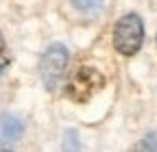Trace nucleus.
Here are the masks:
<instances>
[{"label": "nucleus", "instance_id": "obj_10", "mask_svg": "<svg viewBox=\"0 0 157 152\" xmlns=\"http://www.w3.org/2000/svg\"><path fill=\"white\" fill-rule=\"evenodd\" d=\"M0 152H9V150H0Z\"/></svg>", "mask_w": 157, "mask_h": 152}, {"label": "nucleus", "instance_id": "obj_5", "mask_svg": "<svg viewBox=\"0 0 157 152\" xmlns=\"http://www.w3.org/2000/svg\"><path fill=\"white\" fill-rule=\"evenodd\" d=\"M61 152H81V141H78V135H76V130L68 128V130L63 132Z\"/></svg>", "mask_w": 157, "mask_h": 152}, {"label": "nucleus", "instance_id": "obj_2", "mask_svg": "<svg viewBox=\"0 0 157 152\" xmlns=\"http://www.w3.org/2000/svg\"><path fill=\"white\" fill-rule=\"evenodd\" d=\"M68 65V50L61 44H52L48 50L42 54V63H39V74H42L44 87L48 91L59 87V81L63 76V70Z\"/></svg>", "mask_w": 157, "mask_h": 152}, {"label": "nucleus", "instance_id": "obj_7", "mask_svg": "<svg viewBox=\"0 0 157 152\" xmlns=\"http://www.w3.org/2000/svg\"><path fill=\"white\" fill-rule=\"evenodd\" d=\"M7 65H9V52H7L5 37H2V33H0V76H2V72L7 70Z\"/></svg>", "mask_w": 157, "mask_h": 152}, {"label": "nucleus", "instance_id": "obj_4", "mask_svg": "<svg viewBox=\"0 0 157 152\" xmlns=\"http://www.w3.org/2000/svg\"><path fill=\"white\" fill-rule=\"evenodd\" d=\"M22 130H24V126H22V120L20 118L11 115V113H7V115L0 118V137L2 139L13 141V139H17L20 135H22Z\"/></svg>", "mask_w": 157, "mask_h": 152}, {"label": "nucleus", "instance_id": "obj_6", "mask_svg": "<svg viewBox=\"0 0 157 152\" xmlns=\"http://www.w3.org/2000/svg\"><path fill=\"white\" fill-rule=\"evenodd\" d=\"M72 5L76 9L85 11V13H94V11H98L103 7V0H72Z\"/></svg>", "mask_w": 157, "mask_h": 152}, {"label": "nucleus", "instance_id": "obj_1", "mask_svg": "<svg viewBox=\"0 0 157 152\" xmlns=\"http://www.w3.org/2000/svg\"><path fill=\"white\" fill-rule=\"evenodd\" d=\"M144 42V24H142V17L137 13H129L124 17H120L113 28V46L116 50L124 54V56H131L140 50Z\"/></svg>", "mask_w": 157, "mask_h": 152}, {"label": "nucleus", "instance_id": "obj_9", "mask_svg": "<svg viewBox=\"0 0 157 152\" xmlns=\"http://www.w3.org/2000/svg\"><path fill=\"white\" fill-rule=\"evenodd\" d=\"M131 152H144V150H142V146H140V143H137V146H135V148H133Z\"/></svg>", "mask_w": 157, "mask_h": 152}, {"label": "nucleus", "instance_id": "obj_3", "mask_svg": "<svg viewBox=\"0 0 157 152\" xmlns=\"http://www.w3.org/2000/svg\"><path fill=\"white\" fill-rule=\"evenodd\" d=\"M105 85V76L94 67H78L68 83V96L74 102H87Z\"/></svg>", "mask_w": 157, "mask_h": 152}, {"label": "nucleus", "instance_id": "obj_8", "mask_svg": "<svg viewBox=\"0 0 157 152\" xmlns=\"http://www.w3.org/2000/svg\"><path fill=\"white\" fill-rule=\"evenodd\" d=\"M140 146H142L144 152H157V132H148Z\"/></svg>", "mask_w": 157, "mask_h": 152}]
</instances>
